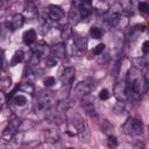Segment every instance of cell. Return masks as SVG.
<instances>
[{"label":"cell","mask_w":149,"mask_h":149,"mask_svg":"<svg viewBox=\"0 0 149 149\" xmlns=\"http://www.w3.org/2000/svg\"><path fill=\"white\" fill-rule=\"evenodd\" d=\"M105 44L104 43H99L97 47H94V49L92 50V55H95V56H99L100 54H102V51L105 50Z\"/></svg>","instance_id":"cell-28"},{"label":"cell","mask_w":149,"mask_h":149,"mask_svg":"<svg viewBox=\"0 0 149 149\" xmlns=\"http://www.w3.org/2000/svg\"><path fill=\"white\" fill-rule=\"evenodd\" d=\"M148 51H149V42H148V41H144L143 44H142V52H143L144 55H147Z\"/></svg>","instance_id":"cell-35"},{"label":"cell","mask_w":149,"mask_h":149,"mask_svg":"<svg viewBox=\"0 0 149 149\" xmlns=\"http://www.w3.org/2000/svg\"><path fill=\"white\" fill-rule=\"evenodd\" d=\"M21 121L17 119V118H13L8 126L3 129L2 134H1V137H0V148H3L6 147L14 137V135L17 133V129H19V126H20Z\"/></svg>","instance_id":"cell-1"},{"label":"cell","mask_w":149,"mask_h":149,"mask_svg":"<svg viewBox=\"0 0 149 149\" xmlns=\"http://www.w3.org/2000/svg\"><path fill=\"white\" fill-rule=\"evenodd\" d=\"M87 47V40L85 36L74 34L73 36V54L74 55H80L86 50Z\"/></svg>","instance_id":"cell-6"},{"label":"cell","mask_w":149,"mask_h":149,"mask_svg":"<svg viewBox=\"0 0 149 149\" xmlns=\"http://www.w3.org/2000/svg\"><path fill=\"white\" fill-rule=\"evenodd\" d=\"M122 12H123V8H122L121 3L114 2L112 5V7L108 9L107 15H106V22H107V24L109 27H116L120 23V21H121Z\"/></svg>","instance_id":"cell-3"},{"label":"cell","mask_w":149,"mask_h":149,"mask_svg":"<svg viewBox=\"0 0 149 149\" xmlns=\"http://www.w3.org/2000/svg\"><path fill=\"white\" fill-rule=\"evenodd\" d=\"M45 64H47L48 68H52V66L57 65V58H55L54 56H51V57H47V59H45Z\"/></svg>","instance_id":"cell-30"},{"label":"cell","mask_w":149,"mask_h":149,"mask_svg":"<svg viewBox=\"0 0 149 149\" xmlns=\"http://www.w3.org/2000/svg\"><path fill=\"white\" fill-rule=\"evenodd\" d=\"M50 54L57 58V59H63L66 56V47L64 43H56L50 48Z\"/></svg>","instance_id":"cell-11"},{"label":"cell","mask_w":149,"mask_h":149,"mask_svg":"<svg viewBox=\"0 0 149 149\" xmlns=\"http://www.w3.org/2000/svg\"><path fill=\"white\" fill-rule=\"evenodd\" d=\"M5 1H8V0H5Z\"/></svg>","instance_id":"cell-39"},{"label":"cell","mask_w":149,"mask_h":149,"mask_svg":"<svg viewBox=\"0 0 149 149\" xmlns=\"http://www.w3.org/2000/svg\"><path fill=\"white\" fill-rule=\"evenodd\" d=\"M64 15V10L61 6L50 5L48 7V17L52 21H59Z\"/></svg>","instance_id":"cell-10"},{"label":"cell","mask_w":149,"mask_h":149,"mask_svg":"<svg viewBox=\"0 0 149 149\" xmlns=\"http://www.w3.org/2000/svg\"><path fill=\"white\" fill-rule=\"evenodd\" d=\"M22 40H23V43L26 45H33L35 42H36V33L34 29H29L27 31H24L23 36H22Z\"/></svg>","instance_id":"cell-16"},{"label":"cell","mask_w":149,"mask_h":149,"mask_svg":"<svg viewBox=\"0 0 149 149\" xmlns=\"http://www.w3.org/2000/svg\"><path fill=\"white\" fill-rule=\"evenodd\" d=\"M72 26L69 23H64L61 28V37L63 41H68L72 36Z\"/></svg>","instance_id":"cell-19"},{"label":"cell","mask_w":149,"mask_h":149,"mask_svg":"<svg viewBox=\"0 0 149 149\" xmlns=\"http://www.w3.org/2000/svg\"><path fill=\"white\" fill-rule=\"evenodd\" d=\"M23 57H24V54H23L22 50H17V51H15V54H14L12 61H10V65H16V64L21 63V62L23 61Z\"/></svg>","instance_id":"cell-23"},{"label":"cell","mask_w":149,"mask_h":149,"mask_svg":"<svg viewBox=\"0 0 149 149\" xmlns=\"http://www.w3.org/2000/svg\"><path fill=\"white\" fill-rule=\"evenodd\" d=\"M10 78H3V79H0V90L1 91H5L6 88H8L10 86Z\"/></svg>","instance_id":"cell-27"},{"label":"cell","mask_w":149,"mask_h":149,"mask_svg":"<svg viewBox=\"0 0 149 149\" xmlns=\"http://www.w3.org/2000/svg\"><path fill=\"white\" fill-rule=\"evenodd\" d=\"M137 7H139V10H140L141 13H143V14H148V13H149V3H148V2L141 1Z\"/></svg>","instance_id":"cell-26"},{"label":"cell","mask_w":149,"mask_h":149,"mask_svg":"<svg viewBox=\"0 0 149 149\" xmlns=\"http://www.w3.org/2000/svg\"><path fill=\"white\" fill-rule=\"evenodd\" d=\"M24 20H26V19H24V16H23L22 14H20V13L14 14L13 17H12V21H10L12 29L15 30V29L21 28V27L23 26V23H24Z\"/></svg>","instance_id":"cell-17"},{"label":"cell","mask_w":149,"mask_h":149,"mask_svg":"<svg viewBox=\"0 0 149 149\" xmlns=\"http://www.w3.org/2000/svg\"><path fill=\"white\" fill-rule=\"evenodd\" d=\"M80 19H81V16L79 14L77 5H72L70 8V12H69V24H71V26L77 24Z\"/></svg>","instance_id":"cell-13"},{"label":"cell","mask_w":149,"mask_h":149,"mask_svg":"<svg viewBox=\"0 0 149 149\" xmlns=\"http://www.w3.org/2000/svg\"><path fill=\"white\" fill-rule=\"evenodd\" d=\"M114 95L120 101H125L127 99L126 98V81L118 83L115 85V87H114Z\"/></svg>","instance_id":"cell-14"},{"label":"cell","mask_w":149,"mask_h":149,"mask_svg":"<svg viewBox=\"0 0 149 149\" xmlns=\"http://www.w3.org/2000/svg\"><path fill=\"white\" fill-rule=\"evenodd\" d=\"M76 77V70L72 66H68L63 70L62 74H61V83L63 84V86H70L73 81Z\"/></svg>","instance_id":"cell-8"},{"label":"cell","mask_w":149,"mask_h":149,"mask_svg":"<svg viewBox=\"0 0 149 149\" xmlns=\"http://www.w3.org/2000/svg\"><path fill=\"white\" fill-rule=\"evenodd\" d=\"M80 105H81L83 109H84L90 116H95V115H97L95 107H94V104L92 102V100H90V99H83Z\"/></svg>","instance_id":"cell-15"},{"label":"cell","mask_w":149,"mask_h":149,"mask_svg":"<svg viewBox=\"0 0 149 149\" xmlns=\"http://www.w3.org/2000/svg\"><path fill=\"white\" fill-rule=\"evenodd\" d=\"M50 54V47L44 42L40 41L37 42L33 48V55H35L38 59L40 58H47Z\"/></svg>","instance_id":"cell-7"},{"label":"cell","mask_w":149,"mask_h":149,"mask_svg":"<svg viewBox=\"0 0 149 149\" xmlns=\"http://www.w3.org/2000/svg\"><path fill=\"white\" fill-rule=\"evenodd\" d=\"M54 84H55V78L54 77L44 78V86L45 87H51V86H54Z\"/></svg>","instance_id":"cell-33"},{"label":"cell","mask_w":149,"mask_h":149,"mask_svg":"<svg viewBox=\"0 0 149 149\" xmlns=\"http://www.w3.org/2000/svg\"><path fill=\"white\" fill-rule=\"evenodd\" d=\"M132 63H133V68L137 70H143L148 65V61L146 57H135L132 59Z\"/></svg>","instance_id":"cell-20"},{"label":"cell","mask_w":149,"mask_h":149,"mask_svg":"<svg viewBox=\"0 0 149 149\" xmlns=\"http://www.w3.org/2000/svg\"><path fill=\"white\" fill-rule=\"evenodd\" d=\"M73 126L76 128L77 135L80 139V141H88L90 139V132H88V127L86 125V122L84 121V119L80 115H76L73 119Z\"/></svg>","instance_id":"cell-5"},{"label":"cell","mask_w":149,"mask_h":149,"mask_svg":"<svg viewBox=\"0 0 149 149\" xmlns=\"http://www.w3.org/2000/svg\"><path fill=\"white\" fill-rule=\"evenodd\" d=\"M109 97H111V93H109V91L106 90V88H102V90L99 92V99H101V100H107Z\"/></svg>","instance_id":"cell-31"},{"label":"cell","mask_w":149,"mask_h":149,"mask_svg":"<svg viewBox=\"0 0 149 149\" xmlns=\"http://www.w3.org/2000/svg\"><path fill=\"white\" fill-rule=\"evenodd\" d=\"M93 87L94 86H92L88 81H80V83H78L76 85L74 93H76V95H78L80 98H84V97H87L91 93V91H92Z\"/></svg>","instance_id":"cell-9"},{"label":"cell","mask_w":149,"mask_h":149,"mask_svg":"<svg viewBox=\"0 0 149 149\" xmlns=\"http://www.w3.org/2000/svg\"><path fill=\"white\" fill-rule=\"evenodd\" d=\"M102 34H104V31H102L99 27L92 26V27L90 28V35H91L93 38H95V40L101 38V37H102Z\"/></svg>","instance_id":"cell-24"},{"label":"cell","mask_w":149,"mask_h":149,"mask_svg":"<svg viewBox=\"0 0 149 149\" xmlns=\"http://www.w3.org/2000/svg\"><path fill=\"white\" fill-rule=\"evenodd\" d=\"M17 88H19L21 92L29 93V94H34V92H35V86H34L31 83H22L21 85L17 86Z\"/></svg>","instance_id":"cell-22"},{"label":"cell","mask_w":149,"mask_h":149,"mask_svg":"<svg viewBox=\"0 0 149 149\" xmlns=\"http://www.w3.org/2000/svg\"><path fill=\"white\" fill-rule=\"evenodd\" d=\"M12 100H13V102H14L16 106H24V105L27 104V98H26L24 95H22V94H16V95H14V97L12 98Z\"/></svg>","instance_id":"cell-25"},{"label":"cell","mask_w":149,"mask_h":149,"mask_svg":"<svg viewBox=\"0 0 149 149\" xmlns=\"http://www.w3.org/2000/svg\"><path fill=\"white\" fill-rule=\"evenodd\" d=\"M2 7V0H0V8Z\"/></svg>","instance_id":"cell-37"},{"label":"cell","mask_w":149,"mask_h":149,"mask_svg":"<svg viewBox=\"0 0 149 149\" xmlns=\"http://www.w3.org/2000/svg\"><path fill=\"white\" fill-rule=\"evenodd\" d=\"M43 136H44V140L49 143H52V144H56L57 142H59L61 140V136H59V133L57 129L55 128H50V129H45L44 133H43Z\"/></svg>","instance_id":"cell-12"},{"label":"cell","mask_w":149,"mask_h":149,"mask_svg":"<svg viewBox=\"0 0 149 149\" xmlns=\"http://www.w3.org/2000/svg\"><path fill=\"white\" fill-rule=\"evenodd\" d=\"M38 22H40V31L42 35H45L49 29H50V21H49V17L48 16H40L38 17Z\"/></svg>","instance_id":"cell-18"},{"label":"cell","mask_w":149,"mask_h":149,"mask_svg":"<svg viewBox=\"0 0 149 149\" xmlns=\"http://www.w3.org/2000/svg\"><path fill=\"white\" fill-rule=\"evenodd\" d=\"M52 102H54V97L51 92H41L37 95L34 108L36 112H45L48 108L52 106Z\"/></svg>","instance_id":"cell-4"},{"label":"cell","mask_w":149,"mask_h":149,"mask_svg":"<svg viewBox=\"0 0 149 149\" xmlns=\"http://www.w3.org/2000/svg\"><path fill=\"white\" fill-rule=\"evenodd\" d=\"M5 102H6V94L3 91L0 90V108L5 105Z\"/></svg>","instance_id":"cell-34"},{"label":"cell","mask_w":149,"mask_h":149,"mask_svg":"<svg viewBox=\"0 0 149 149\" xmlns=\"http://www.w3.org/2000/svg\"><path fill=\"white\" fill-rule=\"evenodd\" d=\"M1 66H2V51H0V70H1Z\"/></svg>","instance_id":"cell-36"},{"label":"cell","mask_w":149,"mask_h":149,"mask_svg":"<svg viewBox=\"0 0 149 149\" xmlns=\"http://www.w3.org/2000/svg\"><path fill=\"white\" fill-rule=\"evenodd\" d=\"M107 144H108V147H116L118 146V140H116V137L115 136H113V135H108V140H107Z\"/></svg>","instance_id":"cell-32"},{"label":"cell","mask_w":149,"mask_h":149,"mask_svg":"<svg viewBox=\"0 0 149 149\" xmlns=\"http://www.w3.org/2000/svg\"><path fill=\"white\" fill-rule=\"evenodd\" d=\"M22 15L24 16V19H26V17H27V19H34V17H35V15H36L35 6H34L33 3H29L28 6H26L24 12H23V14H22Z\"/></svg>","instance_id":"cell-21"},{"label":"cell","mask_w":149,"mask_h":149,"mask_svg":"<svg viewBox=\"0 0 149 149\" xmlns=\"http://www.w3.org/2000/svg\"><path fill=\"white\" fill-rule=\"evenodd\" d=\"M123 133L126 135L129 136H140L143 133V122L139 119H134V118H129L126 120V122L123 123Z\"/></svg>","instance_id":"cell-2"},{"label":"cell","mask_w":149,"mask_h":149,"mask_svg":"<svg viewBox=\"0 0 149 149\" xmlns=\"http://www.w3.org/2000/svg\"><path fill=\"white\" fill-rule=\"evenodd\" d=\"M95 1H106V0H95Z\"/></svg>","instance_id":"cell-38"},{"label":"cell","mask_w":149,"mask_h":149,"mask_svg":"<svg viewBox=\"0 0 149 149\" xmlns=\"http://www.w3.org/2000/svg\"><path fill=\"white\" fill-rule=\"evenodd\" d=\"M113 109H114V112H115V113H118V114L122 113V112H123V109H125V104H123V101H120V100H119V101L114 105Z\"/></svg>","instance_id":"cell-29"}]
</instances>
